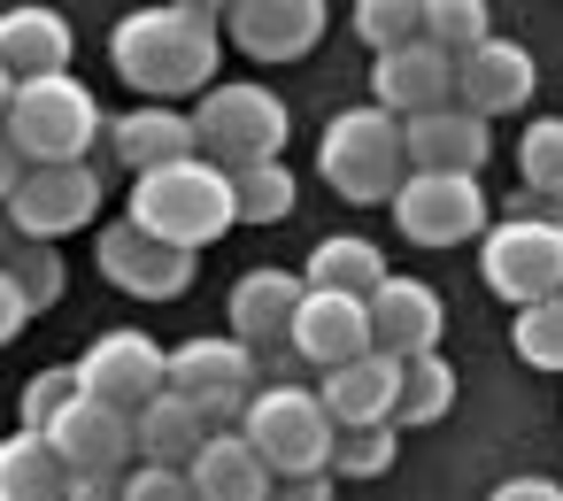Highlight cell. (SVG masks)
I'll return each instance as SVG.
<instances>
[{
	"mask_svg": "<svg viewBox=\"0 0 563 501\" xmlns=\"http://www.w3.org/2000/svg\"><path fill=\"white\" fill-rule=\"evenodd\" d=\"M448 409H455V370H448V355L401 363V409H394V424H440Z\"/></svg>",
	"mask_w": 563,
	"mask_h": 501,
	"instance_id": "obj_28",
	"label": "cell"
},
{
	"mask_svg": "<svg viewBox=\"0 0 563 501\" xmlns=\"http://www.w3.org/2000/svg\"><path fill=\"white\" fill-rule=\"evenodd\" d=\"M0 501H70V470H63L55 439L24 432V424L0 439Z\"/></svg>",
	"mask_w": 563,
	"mask_h": 501,
	"instance_id": "obj_27",
	"label": "cell"
},
{
	"mask_svg": "<svg viewBox=\"0 0 563 501\" xmlns=\"http://www.w3.org/2000/svg\"><path fill=\"white\" fill-rule=\"evenodd\" d=\"M240 439L271 463V478H332V447L340 424L324 409V393L309 386H263L240 416Z\"/></svg>",
	"mask_w": 563,
	"mask_h": 501,
	"instance_id": "obj_6",
	"label": "cell"
},
{
	"mask_svg": "<svg viewBox=\"0 0 563 501\" xmlns=\"http://www.w3.org/2000/svg\"><path fill=\"white\" fill-rule=\"evenodd\" d=\"M93 263H101V278H109L117 293H132V301H178V293L194 286V255H178V247L147 240L132 216L101 224V247H93Z\"/></svg>",
	"mask_w": 563,
	"mask_h": 501,
	"instance_id": "obj_12",
	"label": "cell"
},
{
	"mask_svg": "<svg viewBox=\"0 0 563 501\" xmlns=\"http://www.w3.org/2000/svg\"><path fill=\"white\" fill-rule=\"evenodd\" d=\"M386 278H394V263H386L378 240H363V232H332V240H317L309 263H301V286H317V293H347V301H371Z\"/></svg>",
	"mask_w": 563,
	"mask_h": 501,
	"instance_id": "obj_25",
	"label": "cell"
},
{
	"mask_svg": "<svg viewBox=\"0 0 563 501\" xmlns=\"http://www.w3.org/2000/svg\"><path fill=\"white\" fill-rule=\"evenodd\" d=\"M24 186V155L9 147V132H0V209H9V193Z\"/></svg>",
	"mask_w": 563,
	"mask_h": 501,
	"instance_id": "obj_41",
	"label": "cell"
},
{
	"mask_svg": "<svg viewBox=\"0 0 563 501\" xmlns=\"http://www.w3.org/2000/svg\"><path fill=\"white\" fill-rule=\"evenodd\" d=\"M317 393H324V409H332V424H340V432L394 424V409H401V363L371 347V355H355V363L324 370V378H317Z\"/></svg>",
	"mask_w": 563,
	"mask_h": 501,
	"instance_id": "obj_19",
	"label": "cell"
},
{
	"mask_svg": "<svg viewBox=\"0 0 563 501\" xmlns=\"http://www.w3.org/2000/svg\"><path fill=\"white\" fill-rule=\"evenodd\" d=\"M286 347H294L317 378L340 370V363H355V355H371V301H347V293H317V286H309Z\"/></svg>",
	"mask_w": 563,
	"mask_h": 501,
	"instance_id": "obj_18",
	"label": "cell"
},
{
	"mask_svg": "<svg viewBox=\"0 0 563 501\" xmlns=\"http://www.w3.org/2000/svg\"><path fill=\"white\" fill-rule=\"evenodd\" d=\"M101 216V170L93 163H63V170H24V186L9 193V232L32 247H55L63 232H86Z\"/></svg>",
	"mask_w": 563,
	"mask_h": 501,
	"instance_id": "obj_10",
	"label": "cell"
},
{
	"mask_svg": "<svg viewBox=\"0 0 563 501\" xmlns=\"http://www.w3.org/2000/svg\"><path fill=\"white\" fill-rule=\"evenodd\" d=\"M271 501H332V478H278Z\"/></svg>",
	"mask_w": 563,
	"mask_h": 501,
	"instance_id": "obj_40",
	"label": "cell"
},
{
	"mask_svg": "<svg viewBox=\"0 0 563 501\" xmlns=\"http://www.w3.org/2000/svg\"><path fill=\"white\" fill-rule=\"evenodd\" d=\"M494 16H486V0H424V40L448 55V63H463V55H478L494 32H486Z\"/></svg>",
	"mask_w": 563,
	"mask_h": 501,
	"instance_id": "obj_29",
	"label": "cell"
},
{
	"mask_svg": "<svg viewBox=\"0 0 563 501\" xmlns=\"http://www.w3.org/2000/svg\"><path fill=\"white\" fill-rule=\"evenodd\" d=\"M317 178L340 193V201H355V209H394V193H401V178H409V147H401V124L386 116V109H340L332 124H324V140H317Z\"/></svg>",
	"mask_w": 563,
	"mask_h": 501,
	"instance_id": "obj_5",
	"label": "cell"
},
{
	"mask_svg": "<svg viewBox=\"0 0 563 501\" xmlns=\"http://www.w3.org/2000/svg\"><path fill=\"white\" fill-rule=\"evenodd\" d=\"M70 501H124V478H117V486H109V478H78Z\"/></svg>",
	"mask_w": 563,
	"mask_h": 501,
	"instance_id": "obj_42",
	"label": "cell"
},
{
	"mask_svg": "<svg viewBox=\"0 0 563 501\" xmlns=\"http://www.w3.org/2000/svg\"><path fill=\"white\" fill-rule=\"evenodd\" d=\"M232 201H240V224H286L294 201H301V186H294L286 163H255V170L232 178Z\"/></svg>",
	"mask_w": 563,
	"mask_h": 501,
	"instance_id": "obj_30",
	"label": "cell"
},
{
	"mask_svg": "<svg viewBox=\"0 0 563 501\" xmlns=\"http://www.w3.org/2000/svg\"><path fill=\"white\" fill-rule=\"evenodd\" d=\"M124 501H194V478L163 470V463H140V470H124Z\"/></svg>",
	"mask_w": 563,
	"mask_h": 501,
	"instance_id": "obj_37",
	"label": "cell"
},
{
	"mask_svg": "<svg viewBox=\"0 0 563 501\" xmlns=\"http://www.w3.org/2000/svg\"><path fill=\"white\" fill-rule=\"evenodd\" d=\"M394 424H371V432H340L332 447V478H386L394 470Z\"/></svg>",
	"mask_w": 563,
	"mask_h": 501,
	"instance_id": "obj_36",
	"label": "cell"
},
{
	"mask_svg": "<svg viewBox=\"0 0 563 501\" xmlns=\"http://www.w3.org/2000/svg\"><path fill=\"white\" fill-rule=\"evenodd\" d=\"M70 24L55 9H0V70L9 86H32V78H63L70 70Z\"/></svg>",
	"mask_w": 563,
	"mask_h": 501,
	"instance_id": "obj_23",
	"label": "cell"
},
{
	"mask_svg": "<svg viewBox=\"0 0 563 501\" xmlns=\"http://www.w3.org/2000/svg\"><path fill=\"white\" fill-rule=\"evenodd\" d=\"M440 332H448V309L424 278L394 270L378 293H371V347L394 355V363H417V355H440Z\"/></svg>",
	"mask_w": 563,
	"mask_h": 501,
	"instance_id": "obj_17",
	"label": "cell"
},
{
	"mask_svg": "<svg viewBox=\"0 0 563 501\" xmlns=\"http://www.w3.org/2000/svg\"><path fill=\"white\" fill-rule=\"evenodd\" d=\"M78 393H86V386H78V370H70V363H55V370H32V386H24V432H40V439H47Z\"/></svg>",
	"mask_w": 563,
	"mask_h": 501,
	"instance_id": "obj_35",
	"label": "cell"
},
{
	"mask_svg": "<svg viewBox=\"0 0 563 501\" xmlns=\"http://www.w3.org/2000/svg\"><path fill=\"white\" fill-rule=\"evenodd\" d=\"M301 270H247L240 286H232V301H224V316H232V339L255 355V347H286L294 339V316H301Z\"/></svg>",
	"mask_w": 563,
	"mask_h": 501,
	"instance_id": "obj_20",
	"label": "cell"
},
{
	"mask_svg": "<svg viewBox=\"0 0 563 501\" xmlns=\"http://www.w3.org/2000/svg\"><path fill=\"white\" fill-rule=\"evenodd\" d=\"M78 386L124 416H140L155 393H170V347H155L147 332H101L78 355Z\"/></svg>",
	"mask_w": 563,
	"mask_h": 501,
	"instance_id": "obj_11",
	"label": "cell"
},
{
	"mask_svg": "<svg viewBox=\"0 0 563 501\" xmlns=\"http://www.w3.org/2000/svg\"><path fill=\"white\" fill-rule=\"evenodd\" d=\"M186 478H194V501H271V463L240 439V432H209V447L186 463Z\"/></svg>",
	"mask_w": 563,
	"mask_h": 501,
	"instance_id": "obj_24",
	"label": "cell"
},
{
	"mask_svg": "<svg viewBox=\"0 0 563 501\" xmlns=\"http://www.w3.org/2000/svg\"><path fill=\"white\" fill-rule=\"evenodd\" d=\"M532 86H540L532 47H517V40H501V32H494L478 55H463V63H455V109H471L478 124L517 116V109L532 101Z\"/></svg>",
	"mask_w": 563,
	"mask_h": 501,
	"instance_id": "obj_16",
	"label": "cell"
},
{
	"mask_svg": "<svg viewBox=\"0 0 563 501\" xmlns=\"http://www.w3.org/2000/svg\"><path fill=\"white\" fill-rule=\"evenodd\" d=\"M486 186L478 178H448V170H409L401 193H394V224L401 240L417 247H463V240H486Z\"/></svg>",
	"mask_w": 563,
	"mask_h": 501,
	"instance_id": "obj_9",
	"label": "cell"
},
{
	"mask_svg": "<svg viewBox=\"0 0 563 501\" xmlns=\"http://www.w3.org/2000/svg\"><path fill=\"white\" fill-rule=\"evenodd\" d=\"M47 439H55L70 486H78V478H109V486H117V478L132 470V416L109 409V401H93V393H78Z\"/></svg>",
	"mask_w": 563,
	"mask_h": 501,
	"instance_id": "obj_15",
	"label": "cell"
},
{
	"mask_svg": "<svg viewBox=\"0 0 563 501\" xmlns=\"http://www.w3.org/2000/svg\"><path fill=\"white\" fill-rule=\"evenodd\" d=\"M401 147H409V170L478 178V170H486V155H494V132H486L471 109H432V116L401 124Z\"/></svg>",
	"mask_w": 563,
	"mask_h": 501,
	"instance_id": "obj_22",
	"label": "cell"
},
{
	"mask_svg": "<svg viewBox=\"0 0 563 501\" xmlns=\"http://www.w3.org/2000/svg\"><path fill=\"white\" fill-rule=\"evenodd\" d=\"M486 501H563V478H501Z\"/></svg>",
	"mask_w": 563,
	"mask_h": 501,
	"instance_id": "obj_38",
	"label": "cell"
},
{
	"mask_svg": "<svg viewBox=\"0 0 563 501\" xmlns=\"http://www.w3.org/2000/svg\"><path fill=\"white\" fill-rule=\"evenodd\" d=\"M9 247H16V232H9V216H0V263H9Z\"/></svg>",
	"mask_w": 563,
	"mask_h": 501,
	"instance_id": "obj_44",
	"label": "cell"
},
{
	"mask_svg": "<svg viewBox=\"0 0 563 501\" xmlns=\"http://www.w3.org/2000/svg\"><path fill=\"white\" fill-rule=\"evenodd\" d=\"M24 324H32V309H24V293L9 286V270H0V347H9V339H16Z\"/></svg>",
	"mask_w": 563,
	"mask_h": 501,
	"instance_id": "obj_39",
	"label": "cell"
},
{
	"mask_svg": "<svg viewBox=\"0 0 563 501\" xmlns=\"http://www.w3.org/2000/svg\"><path fill=\"white\" fill-rule=\"evenodd\" d=\"M0 132H9V147L24 155V170H63V163L93 155V140L109 132V116H101L93 86H78V70H63V78L16 86L9 124H0Z\"/></svg>",
	"mask_w": 563,
	"mask_h": 501,
	"instance_id": "obj_4",
	"label": "cell"
},
{
	"mask_svg": "<svg viewBox=\"0 0 563 501\" xmlns=\"http://www.w3.org/2000/svg\"><path fill=\"white\" fill-rule=\"evenodd\" d=\"M217 55H224V9H201V0L132 9L109 32V70L155 109H178L186 93L201 101L217 86Z\"/></svg>",
	"mask_w": 563,
	"mask_h": 501,
	"instance_id": "obj_1",
	"label": "cell"
},
{
	"mask_svg": "<svg viewBox=\"0 0 563 501\" xmlns=\"http://www.w3.org/2000/svg\"><path fill=\"white\" fill-rule=\"evenodd\" d=\"M509 347H517V363H532V370H555V378H563V293H555V301L517 309Z\"/></svg>",
	"mask_w": 563,
	"mask_h": 501,
	"instance_id": "obj_33",
	"label": "cell"
},
{
	"mask_svg": "<svg viewBox=\"0 0 563 501\" xmlns=\"http://www.w3.org/2000/svg\"><path fill=\"white\" fill-rule=\"evenodd\" d=\"M517 170H525V193H540V201L563 209V116H532V124H525Z\"/></svg>",
	"mask_w": 563,
	"mask_h": 501,
	"instance_id": "obj_31",
	"label": "cell"
},
{
	"mask_svg": "<svg viewBox=\"0 0 563 501\" xmlns=\"http://www.w3.org/2000/svg\"><path fill=\"white\" fill-rule=\"evenodd\" d=\"M324 0H232L224 9V40L247 63H301L324 40Z\"/></svg>",
	"mask_w": 563,
	"mask_h": 501,
	"instance_id": "obj_14",
	"label": "cell"
},
{
	"mask_svg": "<svg viewBox=\"0 0 563 501\" xmlns=\"http://www.w3.org/2000/svg\"><path fill=\"white\" fill-rule=\"evenodd\" d=\"M286 132H294L286 101H278L271 86H255V78H247V86H209V93L194 101L201 163H217L224 178H240V170H255V163H278Z\"/></svg>",
	"mask_w": 563,
	"mask_h": 501,
	"instance_id": "obj_7",
	"label": "cell"
},
{
	"mask_svg": "<svg viewBox=\"0 0 563 501\" xmlns=\"http://www.w3.org/2000/svg\"><path fill=\"white\" fill-rule=\"evenodd\" d=\"M9 101H16V86H9V70H0V124H9Z\"/></svg>",
	"mask_w": 563,
	"mask_h": 501,
	"instance_id": "obj_43",
	"label": "cell"
},
{
	"mask_svg": "<svg viewBox=\"0 0 563 501\" xmlns=\"http://www.w3.org/2000/svg\"><path fill=\"white\" fill-rule=\"evenodd\" d=\"M132 224L178 255H201L217 247L232 224H240V201H232V178L217 163H170V170H147L132 178Z\"/></svg>",
	"mask_w": 563,
	"mask_h": 501,
	"instance_id": "obj_3",
	"label": "cell"
},
{
	"mask_svg": "<svg viewBox=\"0 0 563 501\" xmlns=\"http://www.w3.org/2000/svg\"><path fill=\"white\" fill-rule=\"evenodd\" d=\"M371 109H386L394 124H417L432 109H455V63L432 40H409L394 55H371Z\"/></svg>",
	"mask_w": 563,
	"mask_h": 501,
	"instance_id": "obj_13",
	"label": "cell"
},
{
	"mask_svg": "<svg viewBox=\"0 0 563 501\" xmlns=\"http://www.w3.org/2000/svg\"><path fill=\"white\" fill-rule=\"evenodd\" d=\"M355 40L371 55H394V47L424 40V0H355Z\"/></svg>",
	"mask_w": 563,
	"mask_h": 501,
	"instance_id": "obj_32",
	"label": "cell"
},
{
	"mask_svg": "<svg viewBox=\"0 0 563 501\" xmlns=\"http://www.w3.org/2000/svg\"><path fill=\"white\" fill-rule=\"evenodd\" d=\"M109 147H117V163H124L132 178H147V170H170V163H194V155H201L194 116H186V109H155V101L124 109V116L109 124Z\"/></svg>",
	"mask_w": 563,
	"mask_h": 501,
	"instance_id": "obj_21",
	"label": "cell"
},
{
	"mask_svg": "<svg viewBox=\"0 0 563 501\" xmlns=\"http://www.w3.org/2000/svg\"><path fill=\"white\" fill-rule=\"evenodd\" d=\"M170 393L209 424V432H240V416H247V401L263 393L255 386V355L224 332V339H186V347H170Z\"/></svg>",
	"mask_w": 563,
	"mask_h": 501,
	"instance_id": "obj_8",
	"label": "cell"
},
{
	"mask_svg": "<svg viewBox=\"0 0 563 501\" xmlns=\"http://www.w3.org/2000/svg\"><path fill=\"white\" fill-rule=\"evenodd\" d=\"M0 270H9V286L24 293V309H32V316H40V309H55V301H63V278H70V270H63V255H55V247H32V240H16Z\"/></svg>",
	"mask_w": 563,
	"mask_h": 501,
	"instance_id": "obj_34",
	"label": "cell"
},
{
	"mask_svg": "<svg viewBox=\"0 0 563 501\" xmlns=\"http://www.w3.org/2000/svg\"><path fill=\"white\" fill-rule=\"evenodd\" d=\"M209 447V424L178 401V393H155L140 416H132V455L140 463H163V470H186L194 455Z\"/></svg>",
	"mask_w": 563,
	"mask_h": 501,
	"instance_id": "obj_26",
	"label": "cell"
},
{
	"mask_svg": "<svg viewBox=\"0 0 563 501\" xmlns=\"http://www.w3.org/2000/svg\"><path fill=\"white\" fill-rule=\"evenodd\" d=\"M478 278L509 309L555 301L563 293V209L540 193H509L501 224H486V240H478Z\"/></svg>",
	"mask_w": 563,
	"mask_h": 501,
	"instance_id": "obj_2",
	"label": "cell"
}]
</instances>
